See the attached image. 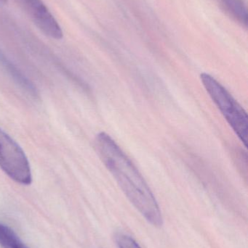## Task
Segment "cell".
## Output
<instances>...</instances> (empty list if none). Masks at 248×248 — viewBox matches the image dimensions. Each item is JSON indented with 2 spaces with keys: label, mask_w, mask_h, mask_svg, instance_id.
<instances>
[{
  "label": "cell",
  "mask_w": 248,
  "mask_h": 248,
  "mask_svg": "<svg viewBox=\"0 0 248 248\" xmlns=\"http://www.w3.org/2000/svg\"><path fill=\"white\" fill-rule=\"evenodd\" d=\"M96 147L106 169L130 202L151 225L162 227L163 216L157 200L131 159L106 133L98 134Z\"/></svg>",
  "instance_id": "1"
},
{
  "label": "cell",
  "mask_w": 248,
  "mask_h": 248,
  "mask_svg": "<svg viewBox=\"0 0 248 248\" xmlns=\"http://www.w3.org/2000/svg\"><path fill=\"white\" fill-rule=\"evenodd\" d=\"M200 78L214 104L242 142L247 147L248 116L246 110L228 90L214 77L208 74H202Z\"/></svg>",
  "instance_id": "2"
},
{
  "label": "cell",
  "mask_w": 248,
  "mask_h": 248,
  "mask_svg": "<svg viewBox=\"0 0 248 248\" xmlns=\"http://www.w3.org/2000/svg\"><path fill=\"white\" fill-rule=\"evenodd\" d=\"M0 168L13 180L30 185L32 176L29 160L21 147L0 128Z\"/></svg>",
  "instance_id": "3"
},
{
  "label": "cell",
  "mask_w": 248,
  "mask_h": 248,
  "mask_svg": "<svg viewBox=\"0 0 248 248\" xmlns=\"http://www.w3.org/2000/svg\"><path fill=\"white\" fill-rule=\"evenodd\" d=\"M26 11L38 29L46 36L59 40L63 31L59 23L42 0H20Z\"/></svg>",
  "instance_id": "4"
},
{
  "label": "cell",
  "mask_w": 248,
  "mask_h": 248,
  "mask_svg": "<svg viewBox=\"0 0 248 248\" xmlns=\"http://www.w3.org/2000/svg\"><path fill=\"white\" fill-rule=\"evenodd\" d=\"M221 8L231 18L243 26H247V9L242 0H218Z\"/></svg>",
  "instance_id": "5"
},
{
  "label": "cell",
  "mask_w": 248,
  "mask_h": 248,
  "mask_svg": "<svg viewBox=\"0 0 248 248\" xmlns=\"http://www.w3.org/2000/svg\"><path fill=\"white\" fill-rule=\"evenodd\" d=\"M0 246L2 248H27L11 229L1 224Z\"/></svg>",
  "instance_id": "6"
},
{
  "label": "cell",
  "mask_w": 248,
  "mask_h": 248,
  "mask_svg": "<svg viewBox=\"0 0 248 248\" xmlns=\"http://www.w3.org/2000/svg\"><path fill=\"white\" fill-rule=\"evenodd\" d=\"M116 242L119 248H141L133 238L127 234H119L116 235Z\"/></svg>",
  "instance_id": "7"
},
{
  "label": "cell",
  "mask_w": 248,
  "mask_h": 248,
  "mask_svg": "<svg viewBox=\"0 0 248 248\" xmlns=\"http://www.w3.org/2000/svg\"><path fill=\"white\" fill-rule=\"evenodd\" d=\"M7 1V0H0V2L1 3H5Z\"/></svg>",
  "instance_id": "8"
}]
</instances>
